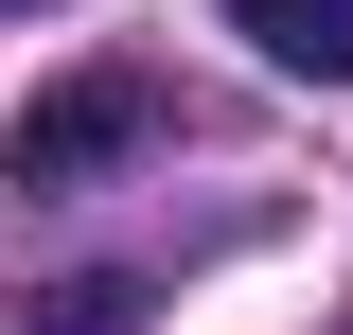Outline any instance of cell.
Wrapping results in <instances>:
<instances>
[{"instance_id":"1","label":"cell","mask_w":353,"mask_h":335,"mask_svg":"<svg viewBox=\"0 0 353 335\" xmlns=\"http://www.w3.org/2000/svg\"><path fill=\"white\" fill-rule=\"evenodd\" d=\"M141 141H159V71H71V88L18 106L0 176H18V194H88V176H124Z\"/></svg>"},{"instance_id":"2","label":"cell","mask_w":353,"mask_h":335,"mask_svg":"<svg viewBox=\"0 0 353 335\" xmlns=\"http://www.w3.org/2000/svg\"><path fill=\"white\" fill-rule=\"evenodd\" d=\"M230 36L301 88H353V0H230Z\"/></svg>"}]
</instances>
